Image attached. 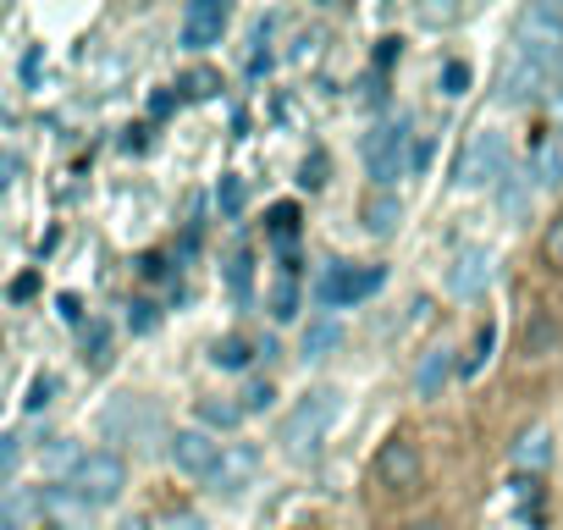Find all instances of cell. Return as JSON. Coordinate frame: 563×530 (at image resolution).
Instances as JSON below:
<instances>
[{"mask_svg": "<svg viewBox=\"0 0 563 530\" xmlns=\"http://www.w3.org/2000/svg\"><path fill=\"white\" fill-rule=\"evenodd\" d=\"M338 415H343V393H338V387H316V393H305V398L288 409L282 431H276L282 453H288L294 464H310V459L327 448V437H332Z\"/></svg>", "mask_w": 563, "mask_h": 530, "instance_id": "1", "label": "cell"}, {"mask_svg": "<svg viewBox=\"0 0 563 530\" xmlns=\"http://www.w3.org/2000/svg\"><path fill=\"white\" fill-rule=\"evenodd\" d=\"M67 492H73L78 503H89V508H111V503L128 492V459H122L117 448L84 453V459L73 464V475H67Z\"/></svg>", "mask_w": 563, "mask_h": 530, "instance_id": "2", "label": "cell"}, {"mask_svg": "<svg viewBox=\"0 0 563 530\" xmlns=\"http://www.w3.org/2000/svg\"><path fill=\"white\" fill-rule=\"evenodd\" d=\"M503 172H508V139L497 128H475L453 161V188H497Z\"/></svg>", "mask_w": 563, "mask_h": 530, "instance_id": "3", "label": "cell"}, {"mask_svg": "<svg viewBox=\"0 0 563 530\" xmlns=\"http://www.w3.org/2000/svg\"><path fill=\"white\" fill-rule=\"evenodd\" d=\"M161 409L150 398H111L106 415H100V437L106 442H122V448H150L161 437Z\"/></svg>", "mask_w": 563, "mask_h": 530, "instance_id": "4", "label": "cell"}, {"mask_svg": "<svg viewBox=\"0 0 563 530\" xmlns=\"http://www.w3.org/2000/svg\"><path fill=\"white\" fill-rule=\"evenodd\" d=\"M382 283H387V265H365V272H354V265H343V260H327L321 277H316V299L327 310H343V305H360V299L382 294Z\"/></svg>", "mask_w": 563, "mask_h": 530, "instance_id": "5", "label": "cell"}, {"mask_svg": "<svg viewBox=\"0 0 563 530\" xmlns=\"http://www.w3.org/2000/svg\"><path fill=\"white\" fill-rule=\"evenodd\" d=\"M409 117H398V122H382L371 139H365V166H371V177H376V188H393L404 172H409Z\"/></svg>", "mask_w": 563, "mask_h": 530, "instance_id": "6", "label": "cell"}, {"mask_svg": "<svg viewBox=\"0 0 563 530\" xmlns=\"http://www.w3.org/2000/svg\"><path fill=\"white\" fill-rule=\"evenodd\" d=\"M492 277H497V254H492L486 243H470V249H459L453 265H448V294H453V299H481V294L492 288Z\"/></svg>", "mask_w": 563, "mask_h": 530, "instance_id": "7", "label": "cell"}, {"mask_svg": "<svg viewBox=\"0 0 563 530\" xmlns=\"http://www.w3.org/2000/svg\"><path fill=\"white\" fill-rule=\"evenodd\" d=\"M376 475H382V486H393V492H415V486L426 481V459H420V448H415L409 437H393V442H382V453H376Z\"/></svg>", "mask_w": 563, "mask_h": 530, "instance_id": "8", "label": "cell"}, {"mask_svg": "<svg viewBox=\"0 0 563 530\" xmlns=\"http://www.w3.org/2000/svg\"><path fill=\"white\" fill-rule=\"evenodd\" d=\"M166 459H172L183 475L210 481V470H216V459H221V442H216L210 431H199V426H183V431L166 442Z\"/></svg>", "mask_w": 563, "mask_h": 530, "instance_id": "9", "label": "cell"}, {"mask_svg": "<svg viewBox=\"0 0 563 530\" xmlns=\"http://www.w3.org/2000/svg\"><path fill=\"white\" fill-rule=\"evenodd\" d=\"M227 0H188L183 7V45L188 51H210V45H221V34H227Z\"/></svg>", "mask_w": 563, "mask_h": 530, "instance_id": "10", "label": "cell"}, {"mask_svg": "<svg viewBox=\"0 0 563 530\" xmlns=\"http://www.w3.org/2000/svg\"><path fill=\"white\" fill-rule=\"evenodd\" d=\"M254 475H260V453L249 442H227L221 459H216V470H210V492L238 497L243 486H254Z\"/></svg>", "mask_w": 563, "mask_h": 530, "instance_id": "11", "label": "cell"}, {"mask_svg": "<svg viewBox=\"0 0 563 530\" xmlns=\"http://www.w3.org/2000/svg\"><path fill=\"white\" fill-rule=\"evenodd\" d=\"M547 84H552V73H541L536 62L514 56V62L503 67V78H497V100H503V106H530Z\"/></svg>", "mask_w": 563, "mask_h": 530, "instance_id": "12", "label": "cell"}, {"mask_svg": "<svg viewBox=\"0 0 563 530\" xmlns=\"http://www.w3.org/2000/svg\"><path fill=\"white\" fill-rule=\"evenodd\" d=\"M492 194H497V210H503V221H508V227L530 221V199H536L530 172H514V166H508V172L497 177V188H492Z\"/></svg>", "mask_w": 563, "mask_h": 530, "instance_id": "13", "label": "cell"}, {"mask_svg": "<svg viewBox=\"0 0 563 530\" xmlns=\"http://www.w3.org/2000/svg\"><path fill=\"white\" fill-rule=\"evenodd\" d=\"M45 514V492L40 486H12L0 497V530H34Z\"/></svg>", "mask_w": 563, "mask_h": 530, "instance_id": "14", "label": "cell"}, {"mask_svg": "<svg viewBox=\"0 0 563 530\" xmlns=\"http://www.w3.org/2000/svg\"><path fill=\"white\" fill-rule=\"evenodd\" d=\"M360 221H365V232H371V238H393V232L404 227V199H398L393 188H376V194L365 199Z\"/></svg>", "mask_w": 563, "mask_h": 530, "instance_id": "15", "label": "cell"}, {"mask_svg": "<svg viewBox=\"0 0 563 530\" xmlns=\"http://www.w3.org/2000/svg\"><path fill=\"white\" fill-rule=\"evenodd\" d=\"M338 343H343V321L327 310V316H316V321L305 327V338H299V360H305V365H310V360H327Z\"/></svg>", "mask_w": 563, "mask_h": 530, "instance_id": "16", "label": "cell"}, {"mask_svg": "<svg viewBox=\"0 0 563 530\" xmlns=\"http://www.w3.org/2000/svg\"><path fill=\"white\" fill-rule=\"evenodd\" d=\"M552 464V431L547 426H530L519 442H514V470L519 475H541Z\"/></svg>", "mask_w": 563, "mask_h": 530, "instance_id": "17", "label": "cell"}, {"mask_svg": "<svg viewBox=\"0 0 563 530\" xmlns=\"http://www.w3.org/2000/svg\"><path fill=\"white\" fill-rule=\"evenodd\" d=\"M453 349H431L426 360H420V371H415V393L420 398H442V387L453 382Z\"/></svg>", "mask_w": 563, "mask_h": 530, "instance_id": "18", "label": "cell"}, {"mask_svg": "<svg viewBox=\"0 0 563 530\" xmlns=\"http://www.w3.org/2000/svg\"><path fill=\"white\" fill-rule=\"evenodd\" d=\"M530 183H536V188H563V144L541 139V144L530 150Z\"/></svg>", "mask_w": 563, "mask_h": 530, "instance_id": "19", "label": "cell"}, {"mask_svg": "<svg viewBox=\"0 0 563 530\" xmlns=\"http://www.w3.org/2000/svg\"><path fill=\"white\" fill-rule=\"evenodd\" d=\"M194 415H199V431H232V426H243L238 398H199Z\"/></svg>", "mask_w": 563, "mask_h": 530, "instance_id": "20", "label": "cell"}, {"mask_svg": "<svg viewBox=\"0 0 563 530\" xmlns=\"http://www.w3.org/2000/svg\"><path fill=\"white\" fill-rule=\"evenodd\" d=\"M249 360H254V343H249L243 332H227V338L210 343V365H216V371H243Z\"/></svg>", "mask_w": 563, "mask_h": 530, "instance_id": "21", "label": "cell"}, {"mask_svg": "<svg viewBox=\"0 0 563 530\" xmlns=\"http://www.w3.org/2000/svg\"><path fill=\"white\" fill-rule=\"evenodd\" d=\"M45 514H51V519H62L67 530H84L95 508H89V503H78L67 486H56V492H45Z\"/></svg>", "mask_w": 563, "mask_h": 530, "instance_id": "22", "label": "cell"}, {"mask_svg": "<svg viewBox=\"0 0 563 530\" xmlns=\"http://www.w3.org/2000/svg\"><path fill=\"white\" fill-rule=\"evenodd\" d=\"M305 310V294H299V277H282L276 288H271V321H282L288 327L294 316Z\"/></svg>", "mask_w": 563, "mask_h": 530, "instance_id": "23", "label": "cell"}, {"mask_svg": "<svg viewBox=\"0 0 563 530\" xmlns=\"http://www.w3.org/2000/svg\"><path fill=\"white\" fill-rule=\"evenodd\" d=\"M84 365H95V371L111 365V327L106 321H89L84 327Z\"/></svg>", "mask_w": 563, "mask_h": 530, "instance_id": "24", "label": "cell"}, {"mask_svg": "<svg viewBox=\"0 0 563 530\" xmlns=\"http://www.w3.org/2000/svg\"><path fill=\"white\" fill-rule=\"evenodd\" d=\"M227 288H232V299H249V288H254V254L249 249H238L227 260Z\"/></svg>", "mask_w": 563, "mask_h": 530, "instance_id": "25", "label": "cell"}, {"mask_svg": "<svg viewBox=\"0 0 563 530\" xmlns=\"http://www.w3.org/2000/svg\"><path fill=\"white\" fill-rule=\"evenodd\" d=\"M243 199H249L243 177H232V172H227V177L216 183V205H221V216H227V221H238V216H243Z\"/></svg>", "mask_w": 563, "mask_h": 530, "instance_id": "26", "label": "cell"}, {"mask_svg": "<svg viewBox=\"0 0 563 530\" xmlns=\"http://www.w3.org/2000/svg\"><path fill=\"white\" fill-rule=\"evenodd\" d=\"M299 221H305L299 205H271V221H265V227H271L276 243H294V238H299Z\"/></svg>", "mask_w": 563, "mask_h": 530, "instance_id": "27", "label": "cell"}, {"mask_svg": "<svg viewBox=\"0 0 563 530\" xmlns=\"http://www.w3.org/2000/svg\"><path fill=\"white\" fill-rule=\"evenodd\" d=\"M492 349H497V327H492V321H486V327H481V332H475V349H470V354H464V365H459V376H475V371H481V365H486V360H492Z\"/></svg>", "mask_w": 563, "mask_h": 530, "instance_id": "28", "label": "cell"}, {"mask_svg": "<svg viewBox=\"0 0 563 530\" xmlns=\"http://www.w3.org/2000/svg\"><path fill=\"white\" fill-rule=\"evenodd\" d=\"M470 78H475V73H470V62H459V56H453V62H442V78H437V84H442V95H448V100H459V95H470Z\"/></svg>", "mask_w": 563, "mask_h": 530, "instance_id": "29", "label": "cell"}, {"mask_svg": "<svg viewBox=\"0 0 563 530\" xmlns=\"http://www.w3.org/2000/svg\"><path fill=\"white\" fill-rule=\"evenodd\" d=\"M177 89H183V95H188V100H210V95H216V89H221V78H216V73H210V67H194V73H188V78H183V84H177Z\"/></svg>", "mask_w": 563, "mask_h": 530, "instance_id": "30", "label": "cell"}, {"mask_svg": "<svg viewBox=\"0 0 563 530\" xmlns=\"http://www.w3.org/2000/svg\"><path fill=\"white\" fill-rule=\"evenodd\" d=\"M56 387H62V382H56L51 371H45V376H34V382H29V398H23V409H29V415H40V409L56 398Z\"/></svg>", "mask_w": 563, "mask_h": 530, "instance_id": "31", "label": "cell"}, {"mask_svg": "<svg viewBox=\"0 0 563 530\" xmlns=\"http://www.w3.org/2000/svg\"><path fill=\"white\" fill-rule=\"evenodd\" d=\"M271 404H276V387H271V382H249L243 398H238L243 415H260V409H271Z\"/></svg>", "mask_w": 563, "mask_h": 530, "instance_id": "32", "label": "cell"}, {"mask_svg": "<svg viewBox=\"0 0 563 530\" xmlns=\"http://www.w3.org/2000/svg\"><path fill=\"white\" fill-rule=\"evenodd\" d=\"M155 321H161V310H155L150 299H133V305H128V327H133L139 338H144V332H155Z\"/></svg>", "mask_w": 563, "mask_h": 530, "instance_id": "33", "label": "cell"}, {"mask_svg": "<svg viewBox=\"0 0 563 530\" xmlns=\"http://www.w3.org/2000/svg\"><path fill=\"white\" fill-rule=\"evenodd\" d=\"M299 183L316 194V188H327V155L316 150V155H305V166H299Z\"/></svg>", "mask_w": 563, "mask_h": 530, "instance_id": "34", "label": "cell"}, {"mask_svg": "<svg viewBox=\"0 0 563 530\" xmlns=\"http://www.w3.org/2000/svg\"><path fill=\"white\" fill-rule=\"evenodd\" d=\"M18 459H23V448H18V437H0V486H7V481L18 475Z\"/></svg>", "mask_w": 563, "mask_h": 530, "instance_id": "35", "label": "cell"}, {"mask_svg": "<svg viewBox=\"0 0 563 530\" xmlns=\"http://www.w3.org/2000/svg\"><path fill=\"white\" fill-rule=\"evenodd\" d=\"M420 23H426V29H448V23H459V7H437V0H426Z\"/></svg>", "mask_w": 563, "mask_h": 530, "instance_id": "36", "label": "cell"}, {"mask_svg": "<svg viewBox=\"0 0 563 530\" xmlns=\"http://www.w3.org/2000/svg\"><path fill=\"white\" fill-rule=\"evenodd\" d=\"M541 254H547V260L558 265V272H563V216L547 227V238H541Z\"/></svg>", "mask_w": 563, "mask_h": 530, "instance_id": "37", "label": "cell"}, {"mask_svg": "<svg viewBox=\"0 0 563 530\" xmlns=\"http://www.w3.org/2000/svg\"><path fill=\"white\" fill-rule=\"evenodd\" d=\"M18 172H23V161L7 150V155H0V199H7L12 194V183H18Z\"/></svg>", "mask_w": 563, "mask_h": 530, "instance_id": "38", "label": "cell"}, {"mask_svg": "<svg viewBox=\"0 0 563 530\" xmlns=\"http://www.w3.org/2000/svg\"><path fill=\"white\" fill-rule=\"evenodd\" d=\"M514 497H519V503H536V497H541V481H536V475H514Z\"/></svg>", "mask_w": 563, "mask_h": 530, "instance_id": "39", "label": "cell"}, {"mask_svg": "<svg viewBox=\"0 0 563 530\" xmlns=\"http://www.w3.org/2000/svg\"><path fill=\"white\" fill-rule=\"evenodd\" d=\"M144 133H150V128H128L122 150H128V155H144V150H150V139H144Z\"/></svg>", "mask_w": 563, "mask_h": 530, "instance_id": "40", "label": "cell"}, {"mask_svg": "<svg viewBox=\"0 0 563 530\" xmlns=\"http://www.w3.org/2000/svg\"><path fill=\"white\" fill-rule=\"evenodd\" d=\"M547 117H552V133L563 139V95H558V89L547 95Z\"/></svg>", "mask_w": 563, "mask_h": 530, "instance_id": "41", "label": "cell"}, {"mask_svg": "<svg viewBox=\"0 0 563 530\" xmlns=\"http://www.w3.org/2000/svg\"><path fill=\"white\" fill-rule=\"evenodd\" d=\"M404 45L398 40H382V51H376V67H393V56H398Z\"/></svg>", "mask_w": 563, "mask_h": 530, "instance_id": "42", "label": "cell"}, {"mask_svg": "<svg viewBox=\"0 0 563 530\" xmlns=\"http://www.w3.org/2000/svg\"><path fill=\"white\" fill-rule=\"evenodd\" d=\"M310 51H316V40H310V34H299V40H294V51H288V56H294V62H305V56H310Z\"/></svg>", "mask_w": 563, "mask_h": 530, "instance_id": "43", "label": "cell"}, {"mask_svg": "<svg viewBox=\"0 0 563 530\" xmlns=\"http://www.w3.org/2000/svg\"><path fill=\"white\" fill-rule=\"evenodd\" d=\"M34 288H40V277H34V272H29V277H18V288H12V294H18V299H29V294H34Z\"/></svg>", "mask_w": 563, "mask_h": 530, "instance_id": "44", "label": "cell"}, {"mask_svg": "<svg viewBox=\"0 0 563 530\" xmlns=\"http://www.w3.org/2000/svg\"><path fill=\"white\" fill-rule=\"evenodd\" d=\"M62 316H67V321H78V316H84V310H78V294H62Z\"/></svg>", "mask_w": 563, "mask_h": 530, "instance_id": "45", "label": "cell"}, {"mask_svg": "<svg viewBox=\"0 0 563 530\" xmlns=\"http://www.w3.org/2000/svg\"><path fill=\"white\" fill-rule=\"evenodd\" d=\"M172 530H205V525H199V514H177V519H172Z\"/></svg>", "mask_w": 563, "mask_h": 530, "instance_id": "46", "label": "cell"}, {"mask_svg": "<svg viewBox=\"0 0 563 530\" xmlns=\"http://www.w3.org/2000/svg\"><path fill=\"white\" fill-rule=\"evenodd\" d=\"M409 530H442V519H415Z\"/></svg>", "mask_w": 563, "mask_h": 530, "instance_id": "47", "label": "cell"}, {"mask_svg": "<svg viewBox=\"0 0 563 530\" xmlns=\"http://www.w3.org/2000/svg\"><path fill=\"white\" fill-rule=\"evenodd\" d=\"M552 78H558V95H563V62H558V73H552Z\"/></svg>", "mask_w": 563, "mask_h": 530, "instance_id": "48", "label": "cell"}]
</instances>
